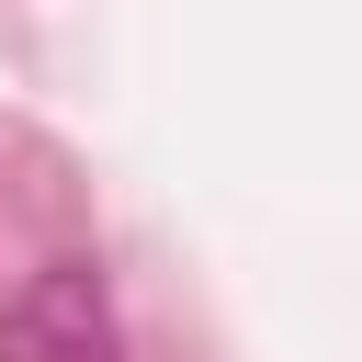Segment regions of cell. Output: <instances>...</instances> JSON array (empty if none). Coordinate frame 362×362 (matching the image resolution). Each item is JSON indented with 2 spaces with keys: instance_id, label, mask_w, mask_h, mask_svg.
<instances>
[{
  "instance_id": "cell-1",
  "label": "cell",
  "mask_w": 362,
  "mask_h": 362,
  "mask_svg": "<svg viewBox=\"0 0 362 362\" xmlns=\"http://www.w3.org/2000/svg\"><path fill=\"white\" fill-rule=\"evenodd\" d=\"M0 362H124L113 294L90 260H45L11 305H0Z\"/></svg>"
}]
</instances>
